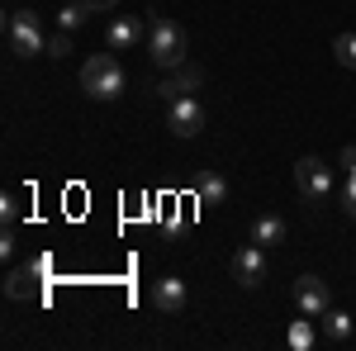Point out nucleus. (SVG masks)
<instances>
[{"label":"nucleus","instance_id":"obj_19","mask_svg":"<svg viewBox=\"0 0 356 351\" xmlns=\"http://www.w3.org/2000/svg\"><path fill=\"white\" fill-rule=\"evenodd\" d=\"M67 53H72V33H67V28H57L53 38H48V53H43V57H57V62H62Z\"/></svg>","mask_w":356,"mask_h":351},{"label":"nucleus","instance_id":"obj_24","mask_svg":"<svg viewBox=\"0 0 356 351\" xmlns=\"http://www.w3.org/2000/svg\"><path fill=\"white\" fill-rule=\"evenodd\" d=\"M0 256H15V228H5V238H0Z\"/></svg>","mask_w":356,"mask_h":351},{"label":"nucleus","instance_id":"obj_2","mask_svg":"<svg viewBox=\"0 0 356 351\" xmlns=\"http://www.w3.org/2000/svg\"><path fill=\"white\" fill-rule=\"evenodd\" d=\"M81 90L90 100H119L124 95V67L114 53H95L81 67Z\"/></svg>","mask_w":356,"mask_h":351},{"label":"nucleus","instance_id":"obj_20","mask_svg":"<svg viewBox=\"0 0 356 351\" xmlns=\"http://www.w3.org/2000/svg\"><path fill=\"white\" fill-rule=\"evenodd\" d=\"M342 209L347 218H356V171H347V181H342Z\"/></svg>","mask_w":356,"mask_h":351},{"label":"nucleus","instance_id":"obj_1","mask_svg":"<svg viewBox=\"0 0 356 351\" xmlns=\"http://www.w3.org/2000/svg\"><path fill=\"white\" fill-rule=\"evenodd\" d=\"M147 57L162 67V72H176V67H186V28L176 24V19H166V15H147Z\"/></svg>","mask_w":356,"mask_h":351},{"label":"nucleus","instance_id":"obj_21","mask_svg":"<svg viewBox=\"0 0 356 351\" xmlns=\"http://www.w3.org/2000/svg\"><path fill=\"white\" fill-rule=\"evenodd\" d=\"M29 266L38 270V275H43V280H48V275H53V256H29Z\"/></svg>","mask_w":356,"mask_h":351},{"label":"nucleus","instance_id":"obj_23","mask_svg":"<svg viewBox=\"0 0 356 351\" xmlns=\"http://www.w3.org/2000/svg\"><path fill=\"white\" fill-rule=\"evenodd\" d=\"M86 5H90V15H110L119 0H86Z\"/></svg>","mask_w":356,"mask_h":351},{"label":"nucleus","instance_id":"obj_4","mask_svg":"<svg viewBox=\"0 0 356 351\" xmlns=\"http://www.w3.org/2000/svg\"><path fill=\"white\" fill-rule=\"evenodd\" d=\"M295 186H300L304 204H323L332 195V166L323 157H300L295 162Z\"/></svg>","mask_w":356,"mask_h":351},{"label":"nucleus","instance_id":"obj_9","mask_svg":"<svg viewBox=\"0 0 356 351\" xmlns=\"http://www.w3.org/2000/svg\"><path fill=\"white\" fill-rule=\"evenodd\" d=\"M200 81H204V72L186 62V67H176L166 81H157V100H166V105H171V100H181V95H195V90H200Z\"/></svg>","mask_w":356,"mask_h":351},{"label":"nucleus","instance_id":"obj_18","mask_svg":"<svg viewBox=\"0 0 356 351\" xmlns=\"http://www.w3.org/2000/svg\"><path fill=\"white\" fill-rule=\"evenodd\" d=\"M24 214V204H19V190H5V199H0V218H5V228H15Z\"/></svg>","mask_w":356,"mask_h":351},{"label":"nucleus","instance_id":"obj_6","mask_svg":"<svg viewBox=\"0 0 356 351\" xmlns=\"http://www.w3.org/2000/svg\"><path fill=\"white\" fill-rule=\"evenodd\" d=\"M295 309H300V313H309V318H323V313L332 309L328 285H323L318 275H300V280H295Z\"/></svg>","mask_w":356,"mask_h":351},{"label":"nucleus","instance_id":"obj_15","mask_svg":"<svg viewBox=\"0 0 356 351\" xmlns=\"http://www.w3.org/2000/svg\"><path fill=\"white\" fill-rule=\"evenodd\" d=\"M314 337H318V332H314V318H309V313H300V318L290 323V332H285V342H290L295 351H309V347H314Z\"/></svg>","mask_w":356,"mask_h":351},{"label":"nucleus","instance_id":"obj_10","mask_svg":"<svg viewBox=\"0 0 356 351\" xmlns=\"http://www.w3.org/2000/svg\"><path fill=\"white\" fill-rule=\"evenodd\" d=\"M152 309L157 313H181L186 309V280L181 275H162V280H152Z\"/></svg>","mask_w":356,"mask_h":351},{"label":"nucleus","instance_id":"obj_3","mask_svg":"<svg viewBox=\"0 0 356 351\" xmlns=\"http://www.w3.org/2000/svg\"><path fill=\"white\" fill-rule=\"evenodd\" d=\"M5 38H10V53H19V57H38V53H48V38H43V19H38L33 10H15V15L5 19Z\"/></svg>","mask_w":356,"mask_h":351},{"label":"nucleus","instance_id":"obj_5","mask_svg":"<svg viewBox=\"0 0 356 351\" xmlns=\"http://www.w3.org/2000/svg\"><path fill=\"white\" fill-rule=\"evenodd\" d=\"M204 119H209V114H204V105H200L195 95H181V100L166 105V129H171L176 138H195L200 129H204Z\"/></svg>","mask_w":356,"mask_h":351},{"label":"nucleus","instance_id":"obj_14","mask_svg":"<svg viewBox=\"0 0 356 351\" xmlns=\"http://www.w3.org/2000/svg\"><path fill=\"white\" fill-rule=\"evenodd\" d=\"M318 323H323V337H328V342H352V318H347L342 309H328Z\"/></svg>","mask_w":356,"mask_h":351},{"label":"nucleus","instance_id":"obj_17","mask_svg":"<svg viewBox=\"0 0 356 351\" xmlns=\"http://www.w3.org/2000/svg\"><path fill=\"white\" fill-rule=\"evenodd\" d=\"M332 57H337L347 72H356V33H337V38H332Z\"/></svg>","mask_w":356,"mask_h":351},{"label":"nucleus","instance_id":"obj_7","mask_svg":"<svg viewBox=\"0 0 356 351\" xmlns=\"http://www.w3.org/2000/svg\"><path fill=\"white\" fill-rule=\"evenodd\" d=\"M233 280H238L243 290H257V285L266 280V247L261 243L243 247V252L233 256Z\"/></svg>","mask_w":356,"mask_h":351},{"label":"nucleus","instance_id":"obj_11","mask_svg":"<svg viewBox=\"0 0 356 351\" xmlns=\"http://www.w3.org/2000/svg\"><path fill=\"white\" fill-rule=\"evenodd\" d=\"M105 43H110V53H134L138 43H143V19L138 15H119L105 33Z\"/></svg>","mask_w":356,"mask_h":351},{"label":"nucleus","instance_id":"obj_22","mask_svg":"<svg viewBox=\"0 0 356 351\" xmlns=\"http://www.w3.org/2000/svg\"><path fill=\"white\" fill-rule=\"evenodd\" d=\"M342 171H356V147H342V157H337Z\"/></svg>","mask_w":356,"mask_h":351},{"label":"nucleus","instance_id":"obj_12","mask_svg":"<svg viewBox=\"0 0 356 351\" xmlns=\"http://www.w3.org/2000/svg\"><path fill=\"white\" fill-rule=\"evenodd\" d=\"M195 199L204 204V209H214L228 199V181H223L219 171H195Z\"/></svg>","mask_w":356,"mask_h":351},{"label":"nucleus","instance_id":"obj_13","mask_svg":"<svg viewBox=\"0 0 356 351\" xmlns=\"http://www.w3.org/2000/svg\"><path fill=\"white\" fill-rule=\"evenodd\" d=\"M290 238V228H285V218L280 214H261L257 223H252V243H261V247H280Z\"/></svg>","mask_w":356,"mask_h":351},{"label":"nucleus","instance_id":"obj_16","mask_svg":"<svg viewBox=\"0 0 356 351\" xmlns=\"http://www.w3.org/2000/svg\"><path fill=\"white\" fill-rule=\"evenodd\" d=\"M86 19H90V5H86V0H76V5H62V10H57V28H67V33H76Z\"/></svg>","mask_w":356,"mask_h":351},{"label":"nucleus","instance_id":"obj_8","mask_svg":"<svg viewBox=\"0 0 356 351\" xmlns=\"http://www.w3.org/2000/svg\"><path fill=\"white\" fill-rule=\"evenodd\" d=\"M48 295V280L38 275V270L29 266H15L10 275H5V299H15V304H24V299H43Z\"/></svg>","mask_w":356,"mask_h":351}]
</instances>
